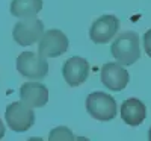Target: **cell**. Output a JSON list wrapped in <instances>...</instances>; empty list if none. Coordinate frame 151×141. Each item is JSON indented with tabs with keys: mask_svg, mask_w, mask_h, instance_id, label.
Wrapping results in <instances>:
<instances>
[{
	"mask_svg": "<svg viewBox=\"0 0 151 141\" xmlns=\"http://www.w3.org/2000/svg\"><path fill=\"white\" fill-rule=\"evenodd\" d=\"M20 99L30 108H42L48 102V89L41 82H26L20 88Z\"/></svg>",
	"mask_w": 151,
	"mask_h": 141,
	"instance_id": "10",
	"label": "cell"
},
{
	"mask_svg": "<svg viewBox=\"0 0 151 141\" xmlns=\"http://www.w3.org/2000/svg\"><path fill=\"white\" fill-rule=\"evenodd\" d=\"M110 53L122 65H132L141 58L139 36L134 32L121 33L110 46Z\"/></svg>",
	"mask_w": 151,
	"mask_h": 141,
	"instance_id": "1",
	"label": "cell"
},
{
	"mask_svg": "<svg viewBox=\"0 0 151 141\" xmlns=\"http://www.w3.org/2000/svg\"><path fill=\"white\" fill-rule=\"evenodd\" d=\"M148 140L151 141V127H150V132H148Z\"/></svg>",
	"mask_w": 151,
	"mask_h": 141,
	"instance_id": "16",
	"label": "cell"
},
{
	"mask_svg": "<svg viewBox=\"0 0 151 141\" xmlns=\"http://www.w3.org/2000/svg\"><path fill=\"white\" fill-rule=\"evenodd\" d=\"M5 118L8 126L15 132H26L35 123V112L23 102H14L6 108Z\"/></svg>",
	"mask_w": 151,
	"mask_h": 141,
	"instance_id": "4",
	"label": "cell"
},
{
	"mask_svg": "<svg viewBox=\"0 0 151 141\" xmlns=\"http://www.w3.org/2000/svg\"><path fill=\"white\" fill-rule=\"evenodd\" d=\"M86 111L95 120L110 121L116 115V102L110 94L94 91L86 97Z\"/></svg>",
	"mask_w": 151,
	"mask_h": 141,
	"instance_id": "2",
	"label": "cell"
},
{
	"mask_svg": "<svg viewBox=\"0 0 151 141\" xmlns=\"http://www.w3.org/2000/svg\"><path fill=\"white\" fill-rule=\"evenodd\" d=\"M144 49H145V53L151 58V29L144 33Z\"/></svg>",
	"mask_w": 151,
	"mask_h": 141,
	"instance_id": "14",
	"label": "cell"
},
{
	"mask_svg": "<svg viewBox=\"0 0 151 141\" xmlns=\"http://www.w3.org/2000/svg\"><path fill=\"white\" fill-rule=\"evenodd\" d=\"M5 137V124L2 123V118H0V140Z\"/></svg>",
	"mask_w": 151,
	"mask_h": 141,
	"instance_id": "15",
	"label": "cell"
},
{
	"mask_svg": "<svg viewBox=\"0 0 151 141\" xmlns=\"http://www.w3.org/2000/svg\"><path fill=\"white\" fill-rule=\"evenodd\" d=\"M121 118L129 126H139L147 118V106L139 99H127L122 102Z\"/></svg>",
	"mask_w": 151,
	"mask_h": 141,
	"instance_id": "11",
	"label": "cell"
},
{
	"mask_svg": "<svg viewBox=\"0 0 151 141\" xmlns=\"http://www.w3.org/2000/svg\"><path fill=\"white\" fill-rule=\"evenodd\" d=\"M119 29V20L115 15H101L97 18L89 29V36L95 44H106L116 35Z\"/></svg>",
	"mask_w": 151,
	"mask_h": 141,
	"instance_id": "7",
	"label": "cell"
},
{
	"mask_svg": "<svg viewBox=\"0 0 151 141\" xmlns=\"http://www.w3.org/2000/svg\"><path fill=\"white\" fill-rule=\"evenodd\" d=\"M17 70L27 79L41 81L48 73V64L44 56L33 52H23L17 58Z\"/></svg>",
	"mask_w": 151,
	"mask_h": 141,
	"instance_id": "3",
	"label": "cell"
},
{
	"mask_svg": "<svg viewBox=\"0 0 151 141\" xmlns=\"http://www.w3.org/2000/svg\"><path fill=\"white\" fill-rule=\"evenodd\" d=\"M68 50V38L59 29H50L42 33L40 44H38V53L44 58H56L64 55Z\"/></svg>",
	"mask_w": 151,
	"mask_h": 141,
	"instance_id": "6",
	"label": "cell"
},
{
	"mask_svg": "<svg viewBox=\"0 0 151 141\" xmlns=\"http://www.w3.org/2000/svg\"><path fill=\"white\" fill-rule=\"evenodd\" d=\"M44 33V23L35 17L32 18H21L18 21L14 31H12V36L14 41L20 46H32L41 40Z\"/></svg>",
	"mask_w": 151,
	"mask_h": 141,
	"instance_id": "5",
	"label": "cell"
},
{
	"mask_svg": "<svg viewBox=\"0 0 151 141\" xmlns=\"http://www.w3.org/2000/svg\"><path fill=\"white\" fill-rule=\"evenodd\" d=\"M42 9V0H12L11 14L17 18H32Z\"/></svg>",
	"mask_w": 151,
	"mask_h": 141,
	"instance_id": "12",
	"label": "cell"
},
{
	"mask_svg": "<svg viewBox=\"0 0 151 141\" xmlns=\"http://www.w3.org/2000/svg\"><path fill=\"white\" fill-rule=\"evenodd\" d=\"M48 138L53 140V141H59V140H74L76 137L73 135V132L68 129V127L59 126V127H55V129L50 132Z\"/></svg>",
	"mask_w": 151,
	"mask_h": 141,
	"instance_id": "13",
	"label": "cell"
},
{
	"mask_svg": "<svg viewBox=\"0 0 151 141\" xmlns=\"http://www.w3.org/2000/svg\"><path fill=\"white\" fill-rule=\"evenodd\" d=\"M101 84L110 91H122L129 84V71L119 62H107L101 67Z\"/></svg>",
	"mask_w": 151,
	"mask_h": 141,
	"instance_id": "8",
	"label": "cell"
},
{
	"mask_svg": "<svg viewBox=\"0 0 151 141\" xmlns=\"http://www.w3.org/2000/svg\"><path fill=\"white\" fill-rule=\"evenodd\" d=\"M62 76L70 86H79L89 76V62L85 58L73 56L65 61L62 67Z\"/></svg>",
	"mask_w": 151,
	"mask_h": 141,
	"instance_id": "9",
	"label": "cell"
}]
</instances>
